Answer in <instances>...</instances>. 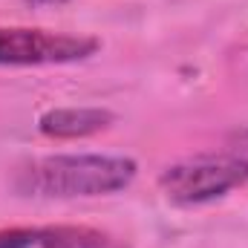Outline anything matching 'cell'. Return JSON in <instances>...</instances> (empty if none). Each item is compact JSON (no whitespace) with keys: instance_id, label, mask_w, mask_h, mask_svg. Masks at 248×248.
<instances>
[{"instance_id":"6da1fadb","label":"cell","mask_w":248,"mask_h":248,"mask_svg":"<svg viewBox=\"0 0 248 248\" xmlns=\"http://www.w3.org/2000/svg\"><path fill=\"white\" fill-rule=\"evenodd\" d=\"M136 159L107 153H55L41 156L15 170L12 187L32 199H93L133 185Z\"/></svg>"},{"instance_id":"7a4b0ae2","label":"cell","mask_w":248,"mask_h":248,"mask_svg":"<svg viewBox=\"0 0 248 248\" xmlns=\"http://www.w3.org/2000/svg\"><path fill=\"white\" fill-rule=\"evenodd\" d=\"M248 185V159L240 153L196 156L176 162L159 173V190L173 205H205Z\"/></svg>"},{"instance_id":"3957f363","label":"cell","mask_w":248,"mask_h":248,"mask_svg":"<svg viewBox=\"0 0 248 248\" xmlns=\"http://www.w3.org/2000/svg\"><path fill=\"white\" fill-rule=\"evenodd\" d=\"M101 41L93 35L32 26H0V66H63L93 58Z\"/></svg>"},{"instance_id":"277c9868","label":"cell","mask_w":248,"mask_h":248,"mask_svg":"<svg viewBox=\"0 0 248 248\" xmlns=\"http://www.w3.org/2000/svg\"><path fill=\"white\" fill-rule=\"evenodd\" d=\"M0 248H122L116 237L87 225L0 228Z\"/></svg>"},{"instance_id":"5b68a950","label":"cell","mask_w":248,"mask_h":248,"mask_svg":"<svg viewBox=\"0 0 248 248\" xmlns=\"http://www.w3.org/2000/svg\"><path fill=\"white\" fill-rule=\"evenodd\" d=\"M116 122V116L104 107H52L38 119V130L46 139L72 141V139H87L101 130H107Z\"/></svg>"},{"instance_id":"8992f818","label":"cell","mask_w":248,"mask_h":248,"mask_svg":"<svg viewBox=\"0 0 248 248\" xmlns=\"http://www.w3.org/2000/svg\"><path fill=\"white\" fill-rule=\"evenodd\" d=\"M234 141H237V153L248 159V127H246V130H240V133L234 136Z\"/></svg>"},{"instance_id":"52a82bcc","label":"cell","mask_w":248,"mask_h":248,"mask_svg":"<svg viewBox=\"0 0 248 248\" xmlns=\"http://www.w3.org/2000/svg\"><path fill=\"white\" fill-rule=\"evenodd\" d=\"M29 6H38V9H46V6H61L66 0H26Z\"/></svg>"}]
</instances>
